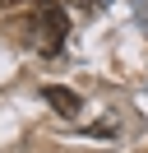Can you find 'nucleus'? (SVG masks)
Instances as JSON below:
<instances>
[{
    "instance_id": "3",
    "label": "nucleus",
    "mask_w": 148,
    "mask_h": 153,
    "mask_svg": "<svg viewBox=\"0 0 148 153\" xmlns=\"http://www.w3.org/2000/svg\"><path fill=\"white\" fill-rule=\"evenodd\" d=\"M23 5H33V0H0V10H23Z\"/></svg>"
},
{
    "instance_id": "4",
    "label": "nucleus",
    "mask_w": 148,
    "mask_h": 153,
    "mask_svg": "<svg viewBox=\"0 0 148 153\" xmlns=\"http://www.w3.org/2000/svg\"><path fill=\"white\" fill-rule=\"evenodd\" d=\"M65 5H74V10H92L97 0H65Z\"/></svg>"
},
{
    "instance_id": "1",
    "label": "nucleus",
    "mask_w": 148,
    "mask_h": 153,
    "mask_svg": "<svg viewBox=\"0 0 148 153\" xmlns=\"http://www.w3.org/2000/svg\"><path fill=\"white\" fill-rule=\"evenodd\" d=\"M60 42H65V10H60V5L37 0V10H33V47L60 51Z\"/></svg>"
},
{
    "instance_id": "2",
    "label": "nucleus",
    "mask_w": 148,
    "mask_h": 153,
    "mask_svg": "<svg viewBox=\"0 0 148 153\" xmlns=\"http://www.w3.org/2000/svg\"><path fill=\"white\" fill-rule=\"evenodd\" d=\"M42 97H46V107H56L60 116H79V111H83V97L70 93V88H60V84H46Z\"/></svg>"
}]
</instances>
